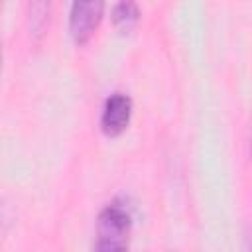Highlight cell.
Segmentation results:
<instances>
[{"instance_id": "cell-1", "label": "cell", "mask_w": 252, "mask_h": 252, "mask_svg": "<svg viewBox=\"0 0 252 252\" xmlns=\"http://www.w3.org/2000/svg\"><path fill=\"white\" fill-rule=\"evenodd\" d=\"M132 228V215L124 203H110L106 205L96 222V248L104 252L124 250L128 248V234Z\"/></svg>"}, {"instance_id": "cell-2", "label": "cell", "mask_w": 252, "mask_h": 252, "mask_svg": "<svg viewBox=\"0 0 252 252\" xmlns=\"http://www.w3.org/2000/svg\"><path fill=\"white\" fill-rule=\"evenodd\" d=\"M104 14V0H73L69 14V32L75 43H87L98 28Z\"/></svg>"}, {"instance_id": "cell-3", "label": "cell", "mask_w": 252, "mask_h": 252, "mask_svg": "<svg viewBox=\"0 0 252 252\" xmlns=\"http://www.w3.org/2000/svg\"><path fill=\"white\" fill-rule=\"evenodd\" d=\"M132 116V98L124 93H112L100 114V128L108 136H118L122 130H126Z\"/></svg>"}, {"instance_id": "cell-4", "label": "cell", "mask_w": 252, "mask_h": 252, "mask_svg": "<svg viewBox=\"0 0 252 252\" xmlns=\"http://www.w3.org/2000/svg\"><path fill=\"white\" fill-rule=\"evenodd\" d=\"M51 14V0H30L28 18H30V33L33 37H41L43 30L49 22Z\"/></svg>"}, {"instance_id": "cell-5", "label": "cell", "mask_w": 252, "mask_h": 252, "mask_svg": "<svg viewBox=\"0 0 252 252\" xmlns=\"http://www.w3.org/2000/svg\"><path fill=\"white\" fill-rule=\"evenodd\" d=\"M140 20V8L134 0H120L114 6L112 22L120 32H130Z\"/></svg>"}]
</instances>
